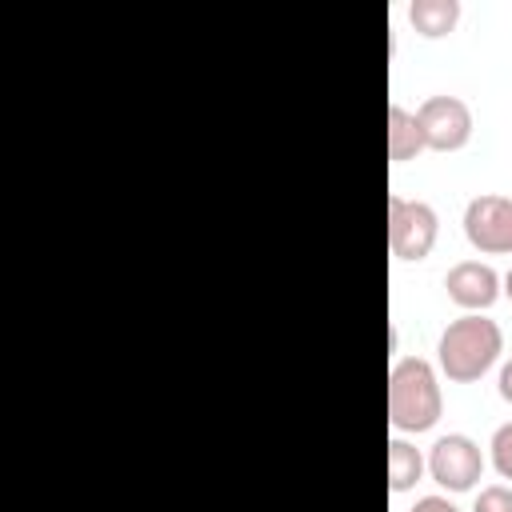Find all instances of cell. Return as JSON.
<instances>
[{
  "instance_id": "6da1fadb",
  "label": "cell",
  "mask_w": 512,
  "mask_h": 512,
  "mask_svg": "<svg viewBox=\"0 0 512 512\" xmlns=\"http://www.w3.org/2000/svg\"><path fill=\"white\" fill-rule=\"evenodd\" d=\"M500 352H504V328L488 312H464V316L448 320V328L440 332L436 368L452 384H472L484 372H492Z\"/></svg>"
},
{
  "instance_id": "7a4b0ae2",
  "label": "cell",
  "mask_w": 512,
  "mask_h": 512,
  "mask_svg": "<svg viewBox=\"0 0 512 512\" xmlns=\"http://www.w3.org/2000/svg\"><path fill=\"white\" fill-rule=\"evenodd\" d=\"M444 412L440 368L424 356H400L388 368V420L396 432H428Z\"/></svg>"
},
{
  "instance_id": "3957f363",
  "label": "cell",
  "mask_w": 512,
  "mask_h": 512,
  "mask_svg": "<svg viewBox=\"0 0 512 512\" xmlns=\"http://www.w3.org/2000/svg\"><path fill=\"white\" fill-rule=\"evenodd\" d=\"M436 236H440V216L428 200H412L400 192L388 196V248L396 260L404 264L424 260L436 248Z\"/></svg>"
},
{
  "instance_id": "277c9868",
  "label": "cell",
  "mask_w": 512,
  "mask_h": 512,
  "mask_svg": "<svg viewBox=\"0 0 512 512\" xmlns=\"http://www.w3.org/2000/svg\"><path fill=\"white\" fill-rule=\"evenodd\" d=\"M488 468V456L468 432H444L428 448V476L444 492H472Z\"/></svg>"
},
{
  "instance_id": "5b68a950",
  "label": "cell",
  "mask_w": 512,
  "mask_h": 512,
  "mask_svg": "<svg viewBox=\"0 0 512 512\" xmlns=\"http://www.w3.org/2000/svg\"><path fill=\"white\" fill-rule=\"evenodd\" d=\"M464 236L484 256H512V196L480 192L464 204Z\"/></svg>"
},
{
  "instance_id": "8992f818",
  "label": "cell",
  "mask_w": 512,
  "mask_h": 512,
  "mask_svg": "<svg viewBox=\"0 0 512 512\" xmlns=\"http://www.w3.org/2000/svg\"><path fill=\"white\" fill-rule=\"evenodd\" d=\"M416 120H420L424 144H428L432 152H456V148H464V144L472 140V124H476L468 100L448 96V92L428 96V100L416 108Z\"/></svg>"
},
{
  "instance_id": "52a82bcc",
  "label": "cell",
  "mask_w": 512,
  "mask_h": 512,
  "mask_svg": "<svg viewBox=\"0 0 512 512\" xmlns=\"http://www.w3.org/2000/svg\"><path fill=\"white\" fill-rule=\"evenodd\" d=\"M444 292L464 312H488L504 292V276L488 260H460L444 272Z\"/></svg>"
},
{
  "instance_id": "ba28073f",
  "label": "cell",
  "mask_w": 512,
  "mask_h": 512,
  "mask_svg": "<svg viewBox=\"0 0 512 512\" xmlns=\"http://www.w3.org/2000/svg\"><path fill=\"white\" fill-rule=\"evenodd\" d=\"M424 148H428V144H424V132H420L416 112L404 108L400 100H392V104H388V156H392L396 164H404V160L420 156Z\"/></svg>"
},
{
  "instance_id": "9c48e42d",
  "label": "cell",
  "mask_w": 512,
  "mask_h": 512,
  "mask_svg": "<svg viewBox=\"0 0 512 512\" xmlns=\"http://www.w3.org/2000/svg\"><path fill=\"white\" fill-rule=\"evenodd\" d=\"M424 476H428V452H420L404 436H392L388 440V484H392V492H408Z\"/></svg>"
},
{
  "instance_id": "30bf717a",
  "label": "cell",
  "mask_w": 512,
  "mask_h": 512,
  "mask_svg": "<svg viewBox=\"0 0 512 512\" xmlns=\"http://www.w3.org/2000/svg\"><path fill=\"white\" fill-rule=\"evenodd\" d=\"M460 0H412L408 4V20L420 36L436 40V36H448L456 24H460Z\"/></svg>"
},
{
  "instance_id": "8fae6325",
  "label": "cell",
  "mask_w": 512,
  "mask_h": 512,
  "mask_svg": "<svg viewBox=\"0 0 512 512\" xmlns=\"http://www.w3.org/2000/svg\"><path fill=\"white\" fill-rule=\"evenodd\" d=\"M488 460H492V468L500 472V480H512V420L492 432V440H488Z\"/></svg>"
},
{
  "instance_id": "7c38bea8",
  "label": "cell",
  "mask_w": 512,
  "mask_h": 512,
  "mask_svg": "<svg viewBox=\"0 0 512 512\" xmlns=\"http://www.w3.org/2000/svg\"><path fill=\"white\" fill-rule=\"evenodd\" d=\"M472 512H512V484H484L472 500Z\"/></svg>"
},
{
  "instance_id": "4fadbf2b",
  "label": "cell",
  "mask_w": 512,
  "mask_h": 512,
  "mask_svg": "<svg viewBox=\"0 0 512 512\" xmlns=\"http://www.w3.org/2000/svg\"><path fill=\"white\" fill-rule=\"evenodd\" d=\"M408 512H464V508H456L444 492H428V496H416V504Z\"/></svg>"
},
{
  "instance_id": "5bb4252c",
  "label": "cell",
  "mask_w": 512,
  "mask_h": 512,
  "mask_svg": "<svg viewBox=\"0 0 512 512\" xmlns=\"http://www.w3.org/2000/svg\"><path fill=\"white\" fill-rule=\"evenodd\" d=\"M496 392H500V400H508L512 404V356L500 364V372H496Z\"/></svg>"
},
{
  "instance_id": "9a60e30c",
  "label": "cell",
  "mask_w": 512,
  "mask_h": 512,
  "mask_svg": "<svg viewBox=\"0 0 512 512\" xmlns=\"http://www.w3.org/2000/svg\"><path fill=\"white\" fill-rule=\"evenodd\" d=\"M504 296H508V300H512V268H508V272H504Z\"/></svg>"
}]
</instances>
